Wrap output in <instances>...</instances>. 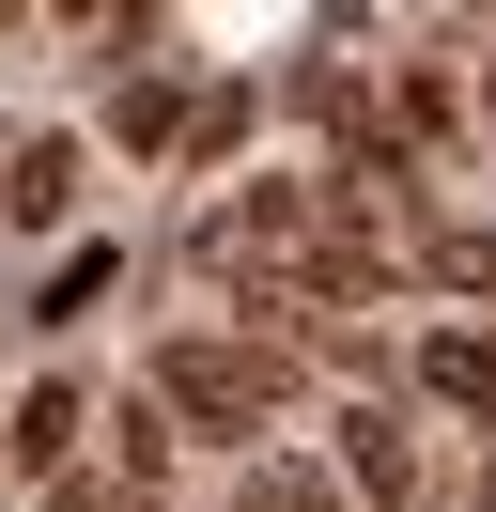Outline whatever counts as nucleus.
Wrapping results in <instances>:
<instances>
[{
  "mask_svg": "<svg viewBox=\"0 0 496 512\" xmlns=\"http://www.w3.org/2000/svg\"><path fill=\"white\" fill-rule=\"evenodd\" d=\"M264 404H279V357H248V342H171V357H155V419L264 435Z\"/></svg>",
  "mask_w": 496,
  "mask_h": 512,
  "instance_id": "1",
  "label": "nucleus"
},
{
  "mask_svg": "<svg viewBox=\"0 0 496 512\" xmlns=\"http://www.w3.org/2000/svg\"><path fill=\"white\" fill-rule=\"evenodd\" d=\"M0 218H16V233H62V218H78V140H16V187H0Z\"/></svg>",
  "mask_w": 496,
  "mask_h": 512,
  "instance_id": "2",
  "label": "nucleus"
},
{
  "mask_svg": "<svg viewBox=\"0 0 496 512\" xmlns=\"http://www.w3.org/2000/svg\"><path fill=\"white\" fill-rule=\"evenodd\" d=\"M341 481H357V497H419V450H403V419H388V404L341 419Z\"/></svg>",
  "mask_w": 496,
  "mask_h": 512,
  "instance_id": "3",
  "label": "nucleus"
},
{
  "mask_svg": "<svg viewBox=\"0 0 496 512\" xmlns=\"http://www.w3.org/2000/svg\"><path fill=\"white\" fill-rule=\"evenodd\" d=\"M419 388H434V404H481V419H496V342H481V326H434V342H419Z\"/></svg>",
  "mask_w": 496,
  "mask_h": 512,
  "instance_id": "4",
  "label": "nucleus"
},
{
  "mask_svg": "<svg viewBox=\"0 0 496 512\" xmlns=\"http://www.w3.org/2000/svg\"><path fill=\"white\" fill-rule=\"evenodd\" d=\"M62 450H78V388H31V404H16V481H62Z\"/></svg>",
  "mask_w": 496,
  "mask_h": 512,
  "instance_id": "5",
  "label": "nucleus"
},
{
  "mask_svg": "<svg viewBox=\"0 0 496 512\" xmlns=\"http://www.w3.org/2000/svg\"><path fill=\"white\" fill-rule=\"evenodd\" d=\"M109 450H124V481H140V497L171 481V419H155V404H124V419H109Z\"/></svg>",
  "mask_w": 496,
  "mask_h": 512,
  "instance_id": "6",
  "label": "nucleus"
},
{
  "mask_svg": "<svg viewBox=\"0 0 496 512\" xmlns=\"http://www.w3.org/2000/svg\"><path fill=\"white\" fill-rule=\"evenodd\" d=\"M93 295H109V249H78V264H62V280H47V311H31V326H78Z\"/></svg>",
  "mask_w": 496,
  "mask_h": 512,
  "instance_id": "7",
  "label": "nucleus"
},
{
  "mask_svg": "<svg viewBox=\"0 0 496 512\" xmlns=\"http://www.w3.org/2000/svg\"><path fill=\"white\" fill-rule=\"evenodd\" d=\"M434 280H465V295H481V280H496V233H434Z\"/></svg>",
  "mask_w": 496,
  "mask_h": 512,
  "instance_id": "8",
  "label": "nucleus"
},
{
  "mask_svg": "<svg viewBox=\"0 0 496 512\" xmlns=\"http://www.w3.org/2000/svg\"><path fill=\"white\" fill-rule=\"evenodd\" d=\"M248 497H264V512H326V481H310V466H264Z\"/></svg>",
  "mask_w": 496,
  "mask_h": 512,
  "instance_id": "9",
  "label": "nucleus"
},
{
  "mask_svg": "<svg viewBox=\"0 0 496 512\" xmlns=\"http://www.w3.org/2000/svg\"><path fill=\"white\" fill-rule=\"evenodd\" d=\"M481 125H496V94H481Z\"/></svg>",
  "mask_w": 496,
  "mask_h": 512,
  "instance_id": "10",
  "label": "nucleus"
}]
</instances>
